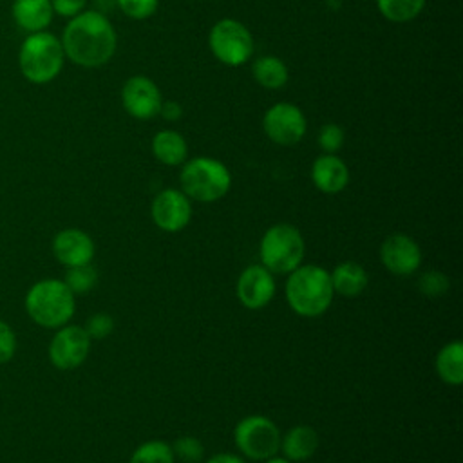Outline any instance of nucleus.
<instances>
[{"label":"nucleus","mask_w":463,"mask_h":463,"mask_svg":"<svg viewBox=\"0 0 463 463\" xmlns=\"http://www.w3.org/2000/svg\"><path fill=\"white\" fill-rule=\"evenodd\" d=\"M275 295V279L262 264L248 266L237 280V297L248 309L264 307Z\"/></svg>","instance_id":"14"},{"label":"nucleus","mask_w":463,"mask_h":463,"mask_svg":"<svg viewBox=\"0 0 463 463\" xmlns=\"http://www.w3.org/2000/svg\"><path fill=\"white\" fill-rule=\"evenodd\" d=\"M251 74H253L255 81L268 90L282 89L289 78L286 63L277 56L257 58L251 65Z\"/></svg>","instance_id":"22"},{"label":"nucleus","mask_w":463,"mask_h":463,"mask_svg":"<svg viewBox=\"0 0 463 463\" xmlns=\"http://www.w3.org/2000/svg\"><path fill=\"white\" fill-rule=\"evenodd\" d=\"M152 154L159 163L166 166H177L186 161L188 145L179 132L166 128L159 130L152 137Z\"/></svg>","instance_id":"20"},{"label":"nucleus","mask_w":463,"mask_h":463,"mask_svg":"<svg viewBox=\"0 0 463 463\" xmlns=\"http://www.w3.org/2000/svg\"><path fill=\"white\" fill-rule=\"evenodd\" d=\"M233 439L242 456L253 461L268 459L280 450L279 427L266 416L242 418L233 430Z\"/></svg>","instance_id":"8"},{"label":"nucleus","mask_w":463,"mask_h":463,"mask_svg":"<svg viewBox=\"0 0 463 463\" xmlns=\"http://www.w3.org/2000/svg\"><path fill=\"white\" fill-rule=\"evenodd\" d=\"M112 329H114V320L107 313H96L85 324V331L90 336V340L92 338L101 340V338L109 336L112 333Z\"/></svg>","instance_id":"30"},{"label":"nucleus","mask_w":463,"mask_h":463,"mask_svg":"<svg viewBox=\"0 0 463 463\" xmlns=\"http://www.w3.org/2000/svg\"><path fill=\"white\" fill-rule=\"evenodd\" d=\"M179 183L188 199L213 203L228 194L232 186V174L219 159L203 156L183 163Z\"/></svg>","instance_id":"5"},{"label":"nucleus","mask_w":463,"mask_h":463,"mask_svg":"<svg viewBox=\"0 0 463 463\" xmlns=\"http://www.w3.org/2000/svg\"><path fill=\"white\" fill-rule=\"evenodd\" d=\"M266 463H291L289 459H286V458H280V456H271V458H268V459H264Z\"/></svg>","instance_id":"35"},{"label":"nucleus","mask_w":463,"mask_h":463,"mask_svg":"<svg viewBox=\"0 0 463 463\" xmlns=\"http://www.w3.org/2000/svg\"><path fill=\"white\" fill-rule=\"evenodd\" d=\"M116 5L132 20H146L156 13L159 0H116Z\"/></svg>","instance_id":"29"},{"label":"nucleus","mask_w":463,"mask_h":463,"mask_svg":"<svg viewBox=\"0 0 463 463\" xmlns=\"http://www.w3.org/2000/svg\"><path fill=\"white\" fill-rule=\"evenodd\" d=\"M262 128L269 141L280 146L297 145L307 128L304 112L293 103H275L271 105L262 118Z\"/></svg>","instance_id":"10"},{"label":"nucleus","mask_w":463,"mask_h":463,"mask_svg":"<svg viewBox=\"0 0 463 463\" xmlns=\"http://www.w3.org/2000/svg\"><path fill=\"white\" fill-rule=\"evenodd\" d=\"M259 251L266 269L271 273H291L302 264L306 244L295 226L280 222L266 230Z\"/></svg>","instance_id":"6"},{"label":"nucleus","mask_w":463,"mask_h":463,"mask_svg":"<svg viewBox=\"0 0 463 463\" xmlns=\"http://www.w3.org/2000/svg\"><path fill=\"white\" fill-rule=\"evenodd\" d=\"M63 282L67 288L76 295V293H87L90 291L96 282H98V271L92 268V264H80V266H71L65 271Z\"/></svg>","instance_id":"25"},{"label":"nucleus","mask_w":463,"mask_h":463,"mask_svg":"<svg viewBox=\"0 0 463 463\" xmlns=\"http://www.w3.org/2000/svg\"><path fill=\"white\" fill-rule=\"evenodd\" d=\"M208 45L217 61L228 67H241L253 54V36L250 29L232 18H222L210 29Z\"/></svg>","instance_id":"7"},{"label":"nucleus","mask_w":463,"mask_h":463,"mask_svg":"<svg viewBox=\"0 0 463 463\" xmlns=\"http://www.w3.org/2000/svg\"><path fill=\"white\" fill-rule=\"evenodd\" d=\"M318 449V434L309 425H295L280 438V450L289 461L309 459Z\"/></svg>","instance_id":"18"},{"label":"nucleus","mask_w":463,"mask_h":463,"mask_svg":"<svg viewBox=\"0 0 463 463\" xmlns=\"http://www.w3.org/2000/svg\"><path fill=\"white\" fill-rule=\"evenodd\" d=\"M118 36L109 18L99 11H81L63 29L65 58L87 69L101 67L116 52Z\"/></svg>","instance_id":"1"},{"label":"nucleus","mask_w":463,"mask_h":463,"mask_svg":"<svg viewBox=\"0 0 463 463\" xmlns=\"http://www.w3.org/2000/svg\"><path fill=\"white\" fill-rule=\"evenodd\" d=\"M172 450H174V456H179L183 461H188V463L199 461L204 454V447L195 436L177 438L172 445Z\"/></svg>","instance_id":"28"},{"label":"nucleus","mask_w":463,"mask_h":463,"mask_svg":"<svg viewBox=\"0 0 463 463\" xmlns=\"http://www.w3.org/2000/svg\"><path fill=\"white\" fill-rule=\"evenodd\" d=\"M382 264L394 275H411L421 264L418 242L405 233L389 235L380 246Z\"/></svg>","instance_id":"13"},{"label":"nucleus","mask_w":463,"mask_h":463,"mask_svg":"<svg viewBox=\"0 0 463 463\" xmlns=\"http://www.w3.org/2000/svg\"><path fill=\"white\" fill-rule=\"evenodd\" d=\"M52 255L65 268L90 264L94 259V241L80 228H65L58 232L52 239Z\"/></svg>","instance_id":"15"},{"label":"nucleus","mask_w":463,"mask_h":463,"mask_svg":"<svg viewBox=\"0 0 463 463\" xmlns=\"http://www.w3.org/2000/svg\"><path fill=\"white\" fill-rule=\"evenodd\" d=\"M418 288L425 297H430V298L441 297L449 289V277L436 269L425 271L418 280Z\"/></svg>","instance_id":"26"},{"label":"nucleus","mask_w":463,"mask_h":463,"mask_svg":"<svg viewBox=\"0 0 463 463\" xmlns=\"http://www.w3.org/2000/svg\"><path fill=\"white\" fill-rule=\"evenodd\" d=\"M163 96L159 87L146 76H132L123 83L121 103L128 116L136 119H152L159 114Z\"/></svg>","instance_id":"11"},{"label":"nucleus","mask_w":463,"mask_h":463,"mask_svg":"<svg viewBox=\"0 0 463 463\" xmlns=\"http://www.w3.org/2000/svg\"><path fill=\"white\" fill-rule=\"evenodd\" d=\"M90 351V336L85 327L65 324L56 329L49 342V360L60 371H72L80 367Z\"/></svg>","instance_id":"9"},{"label":"nucleus","mask_w":463,"mask_h":463,"mask_svg":"<svg viewBox=\"0 0 463 463\" xmlns=\"http://www.w3.org/2000/svg\"><path fill=\"white\" fill-rule=\"evenodd\" d=\"M24 307L36 326L58 329L72 318L76 298L63 280L42 279L27 289Z\"/></svg>","instance_id":"3"},{"label":"nucleus","mask_w":463,"mask_h":463,"mask_svg":"<svg viewBox=\"0 0 463 463\" xmlns=\"http://www.w3.org/2000/svg\"><path fill=\"white\" fill-rule=\"evenodd\" d=\"M425 2L427 0H376V5L383 18L403 24L414 20L423 11Z\"/></svg>","instance_id":"23"},{"label":"nucleus","mask_w":463,"mask_h":463,"mask_svg":"<svg viewBox=\"0 0 463 463\" xmlns=\"http://www.w3.org/2000/svg\"><path fill=\"white\" fill-rule=\"evenodd\" d=\"M311 181L324 194H338L349 183V168L338 156L324 154L313 161Z\"/></svg>","instance_id":"16"},{"label":"nucleus","mask_w":463,"mask_h":463,"mask_svg":"<svg viewBox=\"0 0 463 463\" xmlns=\"http://www.w3.org/2000/svg\"><path fill=\"white\" fill-rule=\"evenodd\" d=\"M345 141V132L340 125L336 123H326L322 125L318 132V145L326 154H335L342 148Z\"/></svg>","instance_id":"27"},{"label":"nucleus","mask_w":463,"mask_h":463,"mask_svg":"<svg viewBox=\"0 0 463 463\" xmlns=\"http://www.w3.org/2000/svg\"><path fill=\"white\" fill-rule=\"evenodd\" d=\"M206 463H246V461L241 456L232 454V452H219V454H213L212 458H208Z\"/></svg>","instance_id":"34"},{"label":"nucleus","mask_w":463,"mask_h":463,"mask_svg":"<svg viewBox=\"0 0 463 463\" xmlns=\"http://www.w3.org/2000/svg\"><path fill=\"white\" fill-rule=\"evenodd\" d=\"M65 52L61 40L52 33L40 31L31 33L20 45L18 51V67L22 76L34 83L43 85L52 81L63 69Z\"/></svg>","instance_id":"4"},{"label":"nucleus","mask_w":463,"mask_h":463,"mask_svg":"<svg viewBox=\"0 0 463 463\" xmlns=\"http://www.w3.org/2000/svg\"><path fill=\"white\" fill-rule=\"evenodd\" d=\"M159 114H161L166 121H177V119L183 116V107H181L177 101H174V99L161 101Z\"/></svg>","instance_id":"33"},{"label":"nucleus","mask_w":463,"mask_h":463,"mask_svg":"<svg viewBox=\"0 0 463 463\" xmlns=\"http://www.w3.org/2000/svg\"><path fill=\"white\" fill-rule=\"evenodd\" d=\"M436 373L447 385H461L463 382V344L452 340L445 344L436 354Z\"/></svg>","instance_id":"21"},{"label":"nucleus","mask_w":463,"mask_h":463,"mask_svg":"<svg viewBox=\"0 0 463 463\" xmlns=\"http://www.w3.org/2000/svg\"><path fill=\"white\" fill-rule=\"evenodd\" d=\"M329 279H331L333 291L342 297H347V298L358 297L369 284L367 271L364 269L362 264H358L354 260L340 262L333 269V273H329Z\"/></svg>","instance_id":"19"},{"label":"nucleus","mask_w":463,"mask_h":463,"mask_svg":"<svg viewBox=\"0 0 463 463\" xmlns=\"http://www.w3.org/2000/svg\"><path fill=\"white\" fill-rule=\"evenodd\" d=\"M329 271L317 264H300L286 280V300L289 307L306 318L320 317L333 302Z\"/></svg>","instance_id":"2"},{"label":"nucleus","mask_w":463,"mask_h":463,"mask_svg":"<svg viewBox=\"0 0 463 463\" xmlns=\"http://www.w3.org/2000/svg\"><path fill=\"white\" fill-rule=\"evenodd\" d=\"M18 347V340H16V333L13 331V327L0 318V364L9 362Z\"/></svg>","instance_id":"31"},{"label":"nucleus","mask_w":463,"mask_h":463,"mask_svg":"<svg viewBox=\"0 0 463 463\" xmlns=\"http://www.w3.org/2000/svg\"><path fill=\"white\" fill-rule=\"evenodd\" d=\"M152 221L163 232H179L192 219V203L183 190H161L150 206Z\"/></svg>","instance_id":"12"},{"label":"nucleus","mask_w":463,"mask_h":463,"mask_svg":"<svg viewBox=\"0 0 463 463\" xmlns=\"http://www.w3.org/2000/svg\"><path fill=\"white\" fill-rule=\"evenodd\" d=\"M130 463H174V450L163 439L141 443L130 456Z\"/></svg>","instance_id":"24"},{"label":"nucleus","mask_w":463,"mask_h":463,"mask_svg":"<svg viewBox=\"0 0 463 463\" xmlns=\"http://www.w3.org/2000/svg\"><path fill=\"white\" fill-rule=\"evenodd\" d=\"M11 14L18 29L31 33L45 31L54 16L51 0H13Z\"/></svg>","instance_id":"17"},{"label":"nucleus","mask_w":463,"mask_h":463,"mask_svg":"<svg viewBox=\"0 0 463 463\" xmlns=\"http://www.w3.org/2000/svg\"><path fill=\"white\" fill-rule=\"evenodd\" d=\"M51 5H52L54 14L71 20L76 14H80L81 11H85L87 0H51Z\"/></svg>","instance_id":"32"}]
</instances>
